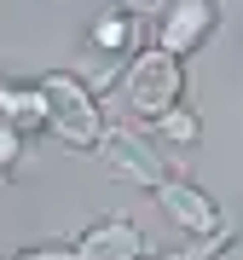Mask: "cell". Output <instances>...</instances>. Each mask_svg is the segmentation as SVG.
Wrapping results in <instances>:
<instances>
[{
	"instance_id": "1",
	"label": "cell",
	"mask_w": 243,
	"mask_h": 260,
	"mask_svg": "<svg viewBox=\"0 0 243 260\" xmlns=\"http://www.w3.org/2000/svg\"><path fill=\"white\" fill-rule=\"evenodd\" d=\"M41 104H47V133L64 150H99L104 139V110H99V93L81 81V75H70V70H52V75H41Z\"/></svg>"
},
{
	"instance_id": "2",
	"label": "cell",
	"mask_w": 243,
	"mask_h": 260,
	"mask_svg": "<svg viewBox=\"0 0 243 260\" xmlns=\"http://www.w3.org/2000/svg\"><path fill=\"white\" fill-rule=\"evenodd\" d=\"M186 99V64L168 58L162 47H139L122 70V104H128L139 121H157L162 110Z\"/></svg>"
},
{
	"instance_id": "3",
	"label": "cell",
	"mask_w": 243,
	"mask_h": 260,
	"mask_svg": "<svg viewBox=\"0 0 243 260\" xmlns=\"http://www.w3.org/2000/svg\"><path fill=\"white\" fill-rule=\"evenodd\" d=\"M215 29H220V6L215 0H168V6L157 12V41H150V47H162L168 58L186 64L191 52H203L208 41H215Z\"/></svg>"
},
{
	"instance_id": "4",
	"label": "cell",
	"mask_w": 243,
	"mask_h": 260,
	"mask_svg": "<svg viewBox=\"0 0 243 260\" xmlns=\"http://www.w3.org/2000/svg\"><path fill=\"white\" fill-rule=\"evenodd\" d=\"M99 156L110 162V174H116V179H128V185H139V191H157L162 179H168V162H162V150L150 145L145 133L122 127V121H110V127H104Z\"/></svg>"
},
{
	"instance_id": "5",
	"label": "cell",
	"mask_w": 243,
	"mask_h": 260,
	"mask_svg": "<svg viewBox=\"0 0 243 260\" xmlns=\"http://www.w3.org/2000/svg\"><path fill=\"white\" fill-rule=\"evenodd\" d=\"M150 197H157V208L168 214V225H179L186 237H215L220 225H226L220 203H215V197H208L203 185H197V179H179V174H168L157 191H150Z\"/></svg>"
},
{
	"instance_id": "6",
	"label": "cell",
	"mask_w": 243,
	"mask_h": 260,
	"mask_svg": "<svg viewBox=\"0 0 243 260\" xmlns=\"http://www.w3.org/2000/svg\"><path fill=\"white\" fill-rule=\"evenodd\" d=\"M75 260H145V232L133 220H93L81 237H75Z\"/></svg>"
},
{
	"instance_id": "7",
	"label": "cell",
	"mask_w": 243,
	"mask_h": 260,
	"mask_svg": "<svg viewBox=\"0 0 243 260\" xmlns=\"http://www.w3.org/2000/svg\"><path fill=\"white\" fill-rule=\"evenodd\" d=\"M87 41H93V52L122 58V52L139 47V18H133L128 6H104L99 18H93V29H87Z\"/></svg>"
},
{
	"instance_id": "8",
	"label": "cell",
	"mask_w": 243,
	"mask_h": 260,
	"mask_svg": "<svg viewBox=\"0 0 243 260\" xmlns=\"http://www.w3.org/2000/svg\"><path fill=\"white\" fill-rule=\"evenodd\" d=\"M0 121L23 133H47V104H41V87H18V81H0Z\"/></svg>"
},
{
	"instance_id": "9",
	"label": "cell",
	"mask_w": 243,
	"mask_h": 260,
	"mask_svg": "<svg viewBox=\"0 0 243 260\" xmlns=\"http://www.w3.org/2000/svg\"><path fill=\"white\" fill-rule=\"evenodd\" d=\"M157 133H162L168 145H197V139H203V121H197L186 104H174V110L157 116Z\"/></svg>"
},
{
	"instance_id": "10",
	"label": "cell",
	"mask_w": 243,
	"mask_h": 260,
	"mask_svg": "<svg viewBox=\"0 0 243 260\" xmlns=\"http://www.w3.org/2000/svg\"><path fill=\"white\" fill-rule=\"evenodd\" d=\"M18 162H23V133L12 121H0V174H12Z\"/></svg>"
},
{
	"instance_id": "11",
	"label": "cell",
	"mask_w": 243,
	"mask_h": 260,
	"mask_svg": "<svg viewBox=\"0 0 243 260\" xmlns=\"http://www.w3.org/2000/svg\"><path fill=\"white\" fill-rule=\"evenodd\" d=\"M12 260H75V243H35V249H18Z\"/></svg>"
},
{
	"instance_id": "12",
	"label": "cell",
	"mask_w": 243,
	"mask_h": 260,
	"mask_svg": "<svg viewBox=\"0 0 243 260\" xmlns=\"http://www.w3.org/2000/svg\"><path fill=\"white\" fill-rule=\"evenodd\" d=\"M145 260H197L191 249H174V254H145Z\"/></svg>"
}]
</instances>
